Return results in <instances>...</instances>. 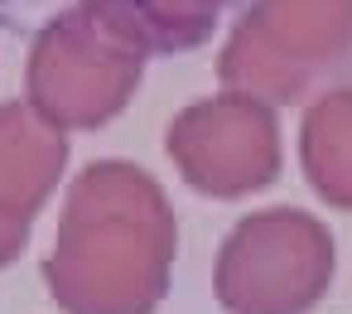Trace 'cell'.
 I'll return each mask as SVG.
<instances>
[{
  "mask_svg": "<svg viewBox=\"0 0 352 314\" xmlns=\"http://www.w3.org/2000/svg\"><path fill=\"white\" fill-rule=\"evenodd\" d=\"M111 179L97 174L73 189L63 247L49 261V285L68 314H150L164 295L169 218L164 203L121 227Z\"/></svg>",
  "mask_w": 352,
  "mask_h": 314,
  "instance_id": "obj_1",
  "label": "cell"
},
{
  "mask_svg": "<svg viewBox=\"0 0 352 314\" xmlns=\"http://www.w3.org/2000/svg\"><path fill=\"white\" fill-rule=\"evenodd\" d=\"M25 247V222H10V218H0V266L15 261Z\"/></svg>",
  "mask_w": 352,
  "mask_h": 314,
  "instance_id": "obj_3",
  "label": "cell"
},
{
  "mask_svg": "<svg viewBox=\"0 0 352 314\" xmlns=\"http://www.w3.org/2000/svg\"><path fill=\"white\" fill-rule=\"evenodd\" d=\"M328 232L309 218H251L217 261V295L236 314H304L328 285Z\"/></svg>",
  "mask_w": 352,
  "mask_h": 314,
  "instance_id": "obj_2",
  "label": "cell"
}]
</instances>
